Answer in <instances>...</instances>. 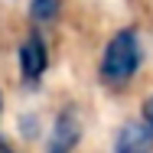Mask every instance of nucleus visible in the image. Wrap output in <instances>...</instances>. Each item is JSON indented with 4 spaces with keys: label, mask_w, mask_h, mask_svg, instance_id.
<instances>
[{
    "label": "nucleus",
    "mask_w": 153,
    "mask_h": 153,
    "mask_svg": "<svg viewBox=\"0 0 153 153\" xmlns=\"http://www.w3.org/2000/svg\"><path fill=\"white\" fill-rule=\"evenodd\" d=\"M140 65V42H137V33L134 30H121L111 42H108V52L101 62V75L111 82V85H121L127 82Z\"/></svg>",
    "instance_id": "obj_1"
},
{
    "label": "nucleus",
    "mask_w": 153,
    "mask_h": 153,
    "mask_svg": "<svg viewBox=\"0 0 153 153\" xmlns=\"http://www.w3.org/2000/svg\"><path fill=\"white\" fill-rule=\"evenodd\" d=\"M78 134H82V124H78V111L75 108H65L56 124H52V134H49V153H72V147L78 143Z\"/></svg>",
    "instance_id": "obj_2"
},
{
    "label": "nucleus",
    "mask_w": 153,
    "mask_h": 153,
    "mask_svg": "<svg viewBox=\"0 0 153 153\" xmlns=\"http://www.w3.org/2000/svg\"><path fill=\"white\" fill-rule=\"evenodd\" d=\"M153 147V130L143 121H134L121 127L117 140H114V153H147Z\"/></svg>",
    "instance_id": "obj_3"
},
{
    "label": "nucleus",
    "mask_w": 153,
    "mask_h": 153,
    "mask_svg": "<svg viewBox=\"0 0 153 153\" xmlns=\"http://www.w3.org/2000/svg\"><path fill=\"white\" fill-rule=\"evenodd\" d=\"M42 68H46V46L39 36H26V42L20 46V72H23V78L36 82L42 75Z\"/></svg>",
    "instance_id": "obj_4"
},
{
    "label": "nucleus",
    "mask_w": 153,
    "mask_h": 153,
    "mask_svg": "<svg viewBox=\"0 0 153 153\" xmlns=\"http://www.w3.org/2000/svg\"><path fill=\"white\" fill-rule=\"evenodd\" d=\"M59 0H33L30 3V16L33 20H56L59 16Z\"/></svg>",
    "instance_id": "obj_5"
},
{
    "label": "nucleus",
    "mask_w": 153,
    "mask_h": 153,
    "mask_svg": "<svg viewBox=\"0 0 153 153\" xmlns=\"http://www.w3.org/2000/svg\"><path fill=\"white\" fill-rule=\"evenodd\" d=\"M143 124H147V127L153 130V98L147 101V104H143Z\"/></svg>",
    "instance_id": "obj_6"
},
{
    "label": "nucleus",
    "mask_w": 153,
    "mask_h": 153,
    "mask_svg": "<svg viewBox=\"0 0 153 153\" xmlns=\"http://www.w3.org/2000/svg\"><path fill=\"white\" fill-rule=\"evenodd\" d=\"M0 153H13V150H10V147H7V143H3V140H0Z\"/></svg>",
    "instance_id": "obj_7"
}]
</instances>
